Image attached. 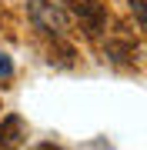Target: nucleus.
Masks as SVG:
<instances>
[{
  "instance_id": "obj_2",
  "label": "nucleus",
  "mask_w": 147,
  "mask_h": 150,
  "mask_svg": "<svg viewBox=\"0 0 147 150\" xmlns=\"http://www.w3.org/2000/svg\"><path fill=\"white\" fill-rule=\"evenodd\" d=\"M64 4L70 7V13L84 23V30H87L90 37H100L104 23H107V10H104L100 0H64Z\"/></svg>"
},
{
  "instance_id": "obj_3",
  "label": "nucleus",
  "mask_w": 147,
  "mask_h": 150,
  "mask_svg": "<svg viewBox=\"0 0 147 150\" xmlns=\"http://www.w3.org/2000/svg\"><path fill=\"white\" fill-rule=\"evenodd\" d=\"M20 137H23V120H20V117L10 113V117L0 120V147H17Z\"/></svg>"
},
{
  "instance_id": "obj_4",
  "label": "nucleus",
  "mask_w": 147,
  "mask_h": 150,
  "mask_svg": "<svg viewBox=\"0 0 147 150\" xmlns=\"http://www.w3.org/2000/svg\"><path fill=\"white\" fill-rule=\"evenodd\" d=\"M10 77H13V60L0 50V80H10Z\"/></svg>"
},
{
  "instance_id": "obj_5",
  "label": "nucleus",
  "mask_w": 147,
  "mask_h": 150,
  "mask_svg": "<svg viewBox=\"0 0 147 150\" xmlns=\"http://www.w3.org/2000/svg\"><path fill=\"white\" fill-rule=\"evenodd\" d=\"M131 4V10H134V17H137V27H144L147 23V10H144V0H127Z\"/></svg>"
},
{
  "instance_id": "obj_1",
  "label": "nucleus",
  "mask_w": 147,
  "mask_h": 150,
  "mask_svg": "<svg viewBox=\"0 0 147 150\" xmlns=\"http://www.w3.org/2000/svg\"><path fill=\"white\" fill-rule=\"evenodd\" d=\"M27 13H30V20L37 23V27L44 30V33L64 37V33L70 30L64 7H60V4H54V0H27Z\"/></svg>"
}]
</instances>
